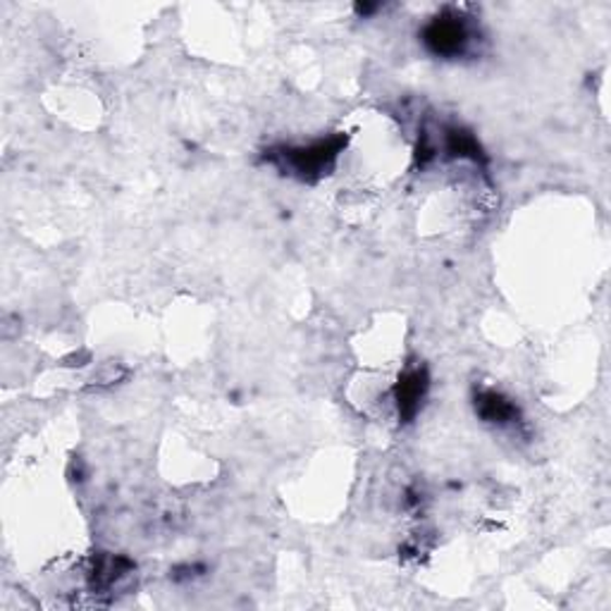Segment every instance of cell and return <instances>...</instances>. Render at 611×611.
<instances>
[{"instance_id": "cell-2", "label": "cell", "mask_w": 611, "mask_h": 611, "mask_svg": "<svg viewBox=\"0 0 611 611\" xmlns=\"http://www.w3.org/2000/svg\"><path fill=\"white\" fill-rule=\"evenodd\" d=\"M423 43L433 55L459 58L471 46V29L459 15L435 17L423 29Z\"/></svg>"}, {"instance_id": "cell-1", "label": "cell", "mask_w": 611, "mask_h": 611, "mask_svg": "<svg viewBox=\"0 0 611 611\" xmlns=\"http://www.w3.org/2000/svg\"><path fill=\"white\" fill-rule=\"evenodd\" d=\"M339 137L327 139V141H315L311 146H297V149H285L283 153H277V161H283L287 170H291V175L299 177H321L327 167H333L337 161V155L341 151Z\"/></svg>"}, {"instance_id": "cell-3", "label": "cell", "mask_w": 611, "mask_h": 611, "mask_svg": "<svg viewBox=\"0 0 611 611\" xmlns=\"http://www.w3.org/2000/svg\"><path fill=\"white\" fill-rule=\"evenodd\" d=\"M427 373L423 369H411L399 377L397 389H395V401L399 419L409 423L415 419V413L421 411L423 399L427 395Z\"/></svg>"}, {"instance_id": "cell-4", "label": "cell", "mask_w": 611, "mask_h": 611, "mask_svg": "<svg viewBox=\"0 0 611 611\" xmlns=\"http://www.w3.org/2000/svg\"><path fill=\"white\" fill-rule=\"evenodd\" d=\"M475 411H478L485 423H492L499 427H507L519 423V409L511 399L502 397L499 392H483L475 399Z\"/></svg>"}]
</instances>
